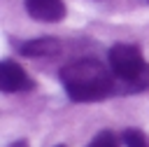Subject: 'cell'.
Wrapping results in <instances>:
<instances>
[{
  "label": "cell",
  "instance_id": "9",
  "mask_svg": "<svg viewBox=\"0 0 149 147\" xmlns=\"http://www.w3.org/2000/svg\"><path fill=\"white\" fill-rule=\"evenodd\" d=\"M56 147H65V145H56Z\"/></svg>",
  "mask_w": 149,
  "mask_h": 147
},
{
  "label": "cell",
  "instance_id": "3",
  "mask_svg": "<svg viewBox=\"0 0 149 147\" xmlns=\"http://www.w3.org/2000/svg\"><path fill=\"white\" fill-rule=\"evenodd\" d=\"M35 86V82L30 79V75L14 61L5 58L0 63V89L5 93H21V91H30Z\"/></svg>",
  "mask_w": 149,
  "mask_h": 147
},
{
  "label": "cell",
  "instance_id": "5",
  "mask_svg": "<svg viewBox=\"0 0 149 147\" xmlns=\"http://www.w3.org/2000/svg\"><path fill=\"white\" fill-rule=\"evenodd\" d=\"M58 51H61V42L56 37H35L19 44V54L30 58H49V56H56Z\"/></svg>",
  "mask_w": 149,
  "mask_h": 147
},
{
  "label": "cell",
  "instance_id": "4",
  "mask_svg": "<svg viewBox=\"0 0 149 147\" xmlns=\"http://www.w3.org/2000/svg\"><path fill=\"white\" fill-rule=\"evenodd\" d=\"M26 12L42 23H56L65 16L68 7L63 0H26Z\"/></svg>",
  "mask_w": 149,
  "mask_h": 147
},
{
  "label": "cell",
  "instance_id": "2",
  "mask_svg": "<svg viewBox=\"0 0 149 147\" xmlns=\"http://www.w3.org/2000/svg\"><path fill=\"white\" fill-rule=\"evenodd\" d=\"M107 65L116 77V84H123V91L135 93L149 86V63L142 56L137 44L119 42L107 51Z\"/></svg>",
  "mask_w": 149,
  "mask_h": 147
},
{
  "label": "cell",
  "instance_id": "6",
  "mask_svg": "<svg viewBox=\"0 0 149 147\" xmlns=\"http://www.w3.org/2000/svg\"><path fill=\"white\" fill-rule=\"evenodd\" d=\"M121 140L126 147H149V138L140 128H126L121 133Z\"/></svg>",
  "mask_w": 149,
  "mask_h": 147
},
{
  "label": "cell",
  "instance_id": "7",
  "mask_svg": "<svg viewBox=\"0 0 149 147\" xmlns=\"http://www.w3.org/2000/svg\"><path fill=\"white\" fill-rule=\"evenodd\" d=\"M88 147H119V138L112 133V131H100L91 142Z\"/></svg>",
  "mask_w": 149,
  "mask_h": 147
},
{
  "label": "cell",
  "instance_id": "1",
  "mask_svg": "<svg viewBox=\"0 0 149 147\" xmlns=\"http://www.w3.org/2000/svg\"><path fill=\"white\" fill-rule=\"evenodd\" d=\"M61 84L74 103H98L116 91V77L109 65L95 58H79L61 68Z\"/></svg>",
  "mask_w": 149,
  "mask_h": 147
},
{
  "label": "cell",
  "instance_id": "8",
  "mask_svg": "<svg viewBox=\"0 0 149 147\" xmlns=\"http://www.w3.org/2000/svg\"><path fill=\"white\" fill-rule=\"evenodd\" d=\"M9 147H28V142H26V140H21V142H14V145H9Z\"/></svg>",
  "mask_w": 149,
  "mask_h": 147
}]
</instances>
